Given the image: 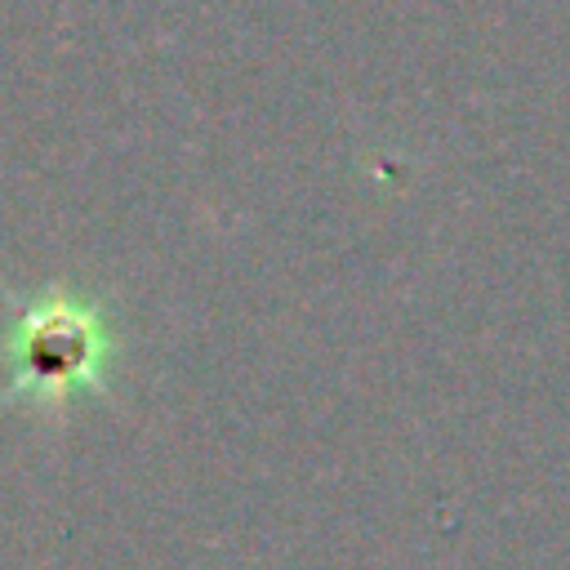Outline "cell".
I'll use <instances>...</instances> for the list:
<instances>
[{"label": "cell", "mask_w": 570, "mask_h": 570, "mask_svg": "<svg viewBox=\"0 0 570 570\" xmlns=\"http://www.w3.org/2000/svg\"><path fill=\"white\" fill-rule=\"evenodd\" d=\"M98 361H102V330L94 312L53 294L31 303L4 338L9 387L27 401L71 396L98 374Z\"/></svg>", "instance_id": "cell-1"}]
</instances>
